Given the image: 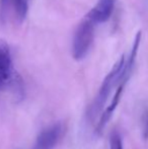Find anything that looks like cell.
<instances>
[{"label":"cell","instance_id":"1","mask_svg":"<svg viewBox=\"0 0 148 149\" xmlns=\"http://www.w3.org/2000/svg\"><path fill=\"white\" fill-rule=\"evenodd\" d=\"M130 75L131 73L128 72L126 69L125 56H122L115 63L111 71L108 73V75L104 79L99 92L93 100L92 104L88 110V113H87L89 121L93 122L99 115H101L113 89L118 86L122 81H128L130 78Z\"/></svg>","mask_w":148,"mask_h":149},{"label":"cell","instance_id":"2","mask_svg":"<svg viewBox=\"0 0 148 149\" xmlns=\"http://www.w3.org/2000/svg\"><path fill=\"white\" fill-rule=\"evenodd\" d=\"M97 24L84 16L74 33L72 41V56L76 61L83 60L91 49Z\"/></svg>","mask_w":148,"mask_h":149},{"label":"cell","instance_id":"3","mask_svg":"<svg viewBox=\"0 0 148 149\" xmlns=\"http://www.w3.org/2000/svg\"><path fill=\"white\" fill-rule=\"evenodd\" d=\"M22 87V79L16 73L7 41L0 38V90L8 87Z\"/></svg>","mask_w":148,"mask_h":149},{"label":"cell","instance_id":"4","mask_svg":"<svg viewBox=\"0 0 148 149\" xmlns=\"http://www.w3.org/2000/svg\"><path fill=\"white\" fill-rule=\"evenodd\" d=\"M64 134V124L62 122L50 125L38 135L33 149H54L58 145Z\"/></svg>","mask_w":148,"mask_h":149},{"label":"cell","instance_id":"5","mask_svg":"<svg viewBox=\"0 0 148 149\" xmlns=\"http://www.w3.org/2000/svg\"><path fill=\"white\" fill-rule=\"evenodd\" d=\"M116 0H97L92 8L86 13V17L93 24H99L108 22L114 11Z\"/></svg>","mask_w":148,"mask_h":149},{"label":"cell","instance_id":"6","mask_svg":"<svg viewBox=\"0 0 148 149\" xmlns=\"http://www.w3.org/2000/svg\"><path fill=\"white\" fill-rule=\"evenodd\" d=\"M127 81H122L120 84L117 86L116 92H115L114 96H113L111 102L110 104L107 107L105 111H103L101 115V118L99 120V123L97 125V128H95V133L97 134H101V132L104 131V129L106 128V126L108 125V123L110 122L112 116L114 115L115 111H116L117 107H118L119 102L121 100V97H122V93L124 91L125 85H126Z\"/></svg>","mask_w":148,"mask_h":149},{"label":"cell","instance_id":"7","mask_svg":"<svg viewBox=\"0 0 148 149\" xmlns=\"http://www.w3.org/2000/svg\"><path fill=\"white\" fill-rule=\"evenodd\" d=\"M9 7H12L16 18L20 22H24L28 11V0H0L1 12H5Z\"/></svg>","mask_w":148,"mask_h":149},{"label":"cell","instance_id":"8","mask_svg":"<svg viewBox=\"0 0 148 149\" xmlns=\"http://www.w3.org/2000/svg\"><path fill=\"white\" fill-rule=\"evenodd\" d=\"M110 149H124L123 140L118 131H113L110 137Z\"/></svg>","mask_w":148,"mask_h":149},{"label":"cell","instance_id":"9","mask_svg":"<svg viewBox=\"0 0 148 149\" xmlns=\"http://www.w3.org/2000/svg\"><path fill=\"white\" fill-rule=\"evenodd\" d=\"M142 135L144 139H148V109L142 115Z\"/></svg>","mask_w":148,"mask_h":149}]
</instances>
